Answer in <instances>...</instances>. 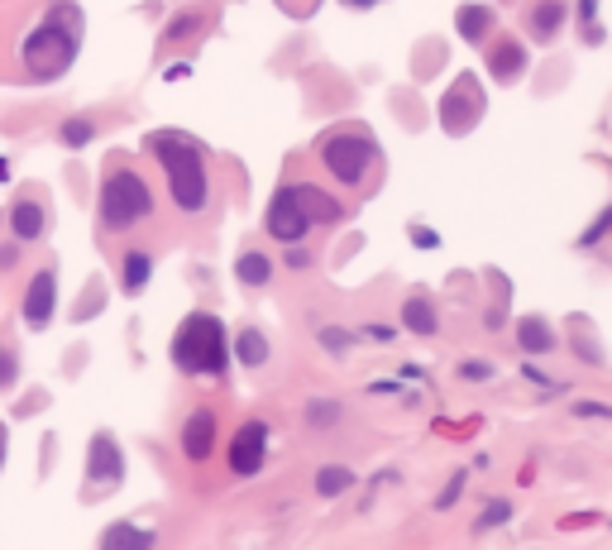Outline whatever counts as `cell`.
Here are the masks:
<instances>
[{
    "mask_svg": "<svg viewBox=\"0 0 612 550\" xmlns=\"http://www.w3.org/2000/svg\"><path fill=\"white\" fill-rule=\"evenodd\" d=\"M216 450V412L211 407H197L187 426H182V455L187 460H206Z\"/></svg>",
    "mask_w": 612,
    "mask_h": 550,
    "instance_id": "8fae6325",
    "label": "cell"
},
{
    "mask_svg": "<svg viewBox=\"0 0 612 550\" xmlns=\"http://www.w3.org/2000/svg\"><path fill=\"white\" fill-rule=\"evenodd\" d=\"M593 10H598V0H579V15L584 20H593Z\"/></svg>",
    "mask_w": 612,
    "mask_h": 550,
    "instance_id": "8d00e7d4",
    "label": "cell"
},
{
    "mask_svg": "<svg viewBox=\"0 0 612 550\" xmlns=\"http://www.w3.org/2000/svg\"><path fill=\"white\" fill-rule=\"evenodd\" d=\"M455 24H459V34L464 39H483L488 29H493V10H483V5H464L455 15Z\"/></svg>",
    "mask_w": 612,
    "mask_h": 550,
    "instance_id": "603a6c76",
    "label": "cell"
},
{
    "mask_svg": "<svg viewBox=\"0 0 612 550\" xmlns=\"http://www.w3.org/2000/svg\"><path fill=\"white\" fill-rule=\"evenodd\" d=\"M20 249H24L20 240H15V244H0V273H5V268H15V259H20Z\"/></svg>",
    "mask_w": 612,
    "mask_h": 550,
    "instance_id": "1f68e13d",
    "label": "cell"
},
{
    "mask_svg": "<svg viewBox=\"0 0 612 550\" xmlns=\"http://www.w3.org/2000/svg\"><path fill=\"white\" fill-rule=\"evenodd\" d=\"M402 326L412 330V335H436V330H440V316H436V307H431V297L412 292V297L402 302Z\"/></svg>",
    "mask_w": 612,
    "mask_h": 550,
    "instance_id": "5bb4252c",
    "label": "cell"
},
{
    "mask_svg": "<svg viewBox=\"0 0 612 550\" xmlns=\"http://www.w3.org/2000/svg\"><path fill=\"white\" fill-rule=\"evenodd\" d=\"M287 268H311V254H306V249H292V254H287Z\"/></svg>",
    "mask_w": 612,
    "mask_h": 550,
    "instance_id": "836d02e7",
    "label": "cell"
},
{
    "mask_svg": "<svg viewBox=\"0 0 612 550\" xmlns=\"http://www.w3.org/2000/svg\"><path fill=\"white\" fill-rule=\"evenodd\" d=\"M479 106H483V96L474 82H459L450 96H445V130L459 134V130H469L474 120H479Z\"/></svg>",
    "mask_w": 612,
    "mask_h": 550,
    "instance_id": "7c38bea8",
    "label": "cell"
},
{
    "mask_svg": "<svg viewBox=\"0 0 612 550\" xmlns=\"http://www.w3.org/2000/svg\"><path fill=\"white\" fill-rule=\"evenodd\" d=\"M263 460H268V426L263 421H244L235 440H230V469L249 479V474H259Z\"/></svg>",
    "mask_w": 612,
    "mask_h": 550,
    "instance_id": "ba28073f",
    "label": "cell"
},
{
    "mask_svg": "<svg viewBox=\"0 0 612 550\" xmlns=\"http://www.w3.org/2000/svg\"><path fill=\"white\" fill-rule=\"evenodd\" d=\"M235 278H240L244 287H268L273 283V259L259 254V249H244L240 259H235Z\"/></svg>",
    "mask_w": 612,
    "mask_h": 550,
    "instance_id": "ac0fdd59",
    "label": "cell"
},
{
    "mask_svg": "<svg viewBox=\"0 0 612 550\" xmlns=\"http://www.w3.org/2000/svg\"><path fill=\"white\" fill-rule=\"evenodd\" d=\"M125 479V450L110 431H96L87 445V498H106Z\"/></svg>",
    "mask_w": 612,
    "mask_h": 550,
    "instance_id": "5b68a950",
    "label": "cell"
},
{
    "mask_svg": "<svg viewBox=\"0 0 612 550\" xmlns=\"http://www.w3.org/2000/svg\"><path fill=\"white\" fill-rule=\"evenodd\" d=\"M574 412H579V417H612V407H603V402H579Z\"/></svg>",
    "mask_w": 612,
    "mask_h": 550,
    "instance_id": "d6a6232c",
    "label": "cell"
},
{
    "mask_svg": "<svg viewBox=\"0 0 612 550\" xmlns=\"http://www.w3.org/2000/svg\"><path fill=\"white\" fill-rule=\"evenodd\" d=\"M149 278H153V254L149 249H130V254L120 259V287L134 297V292H144Z\"/></svg>",
    "mask_w": 612,
    "mask_h": 550,
    "instance_id": "2e32d148",
    "label": "cell"
},
{
    "mask_svg": "<svg viewBox=\"0 0 612 550\" xmlns=\"http://www.w3.org/2000/svg\"><path fill=\"white\" fill-rule=\"evenodd\" d=\"M517 345H522L526 354H550L555 350V330H550V321H541V316H522V321H517Z\"/></svg>",
    "mask_w": 612,
    "mask_h": 550,
    "instance_id": "9a60e30c",
    "label": "cell"
},
{
    "mask_svg": "<svg viewBox=\"0 0 612 550\" xmlns=\"http://www.w3.org/2000/svg\"><path fill=\"white\" fill-rule=\"evenodd\" d=\"M321 158H326V168L335 182L354 187V182L364 177V168L373 163V144L364 134H330L326 144H321Z\"/></svg>",
    "mask_w": 612,
    "mask_h": 550,
    "instance_id": "8992f818",
    "label": "cell"
},
{
    "mask_svg": "<svg viewBox=\"0 0 612 550\" xmlns=\"http://www.w3.org/2000/svg\"><path fill=\"white\" fill-rule=\"evenodd\" d=\"M235 354H240L244 369L268 364V335H259V330H240V335H235Z\"/></svg>",
    "mask_w": 612,
    "mask_h": 550,
    "instance_id": "7402d4cb",
    "label": "cell"
},
{
    "mask_svg": "<svg viewBox=\"0 0 612 550\" xmlns=\"http://www.w3.org/2000/svg\"><path fill=\"white\" fill-rule=\"evenodd\" d=\"M173 364L182 374H206L216 378L225 374V364H230V335L220 326V316L211 311H192L173 335Z\"/></svg>",
    "mask_w": 612,
    "mask_h": 550,
    "instance_id": "3957f363",
    "label": "cell"
},
{
    "mask_svg": "<svg viewBox=\"0 0 612 550\" xmlns=\"http://www.w3.org/2000/svg\"><path fill=\"white\" fill-rule=\"evenodd\" d=\"M82 24L87 20H82V10L72 0H53L20 44L24 77L29 82H58L67 67H72L77 48H82Z\"/></svg>",
    "mask_w": 612,
    "mask_h": 550,
    "instance_id": "6da1fadb",
    "label": "cell"
},
{
    "mask_svg": "<svg viewBox=\"0 0 612 550\" xmlns=\"http://www.w3.org/2000/svg\"><path fill=\"white\" fill-rule=\"evenodd\" d=\"M306 211L297 206V192L292 187H278L273 192V201H268V235L273 240H283V244H297L306 235Z\"/></svg>",
    "mask_w": 612,
    "mask_h": 550,
    "instance_id": "9c48e42d",
    "label": "cell"
},
{
    "mask_svg": "<svg viewBox=\"0 0 612 550\" xmlns=\"http://www.w3.org/2000/svg\"><path fill=\"white\" fill-rule=\"evenodd\" d=\"M10 230H15V240L20 244H34L48 235V206L39 197H15L10 206Z\"/></svg>",
    "mask_w": 612,
    "mask_h": 550,
    "instance_id": "30bf717a",
    "label": "cell"
},
{
    "mask_svg": "<svg viewBox=\"0 0 612 550\" xmlns=\"http://www.w3.org/2000/svg\"><path fill=\"white\" fill-rule=\"evenodd\" d=\"M459 493H464V474H455V479H450V484H445V493H440L436 498V507H450L459 498Z\"/></svg>",
    "mask_w": 612,
    "mask_h": 550,
    "instance_id": "4dcf8cb0",
    "label": "cell"
},
{
    "mask_svg": "<svg viewBox=\"0 0 612 550\" xmlns=\"http://www.w3.org/2000/svg\"><path fill=\"white\" fill-rule=\"evenodd\" d=\"M15 378H20V354L10 350V345H0V393L15 388Z\"/></svg>",
    "mask_w": 612,
    "mask_h": 550,
    "instance_id": "484cf974",
    "label": "cell"
},
{
    "mask_svg": "<svg viewBox=\"0 0 612 550\" xmlns=\"http://www.w3.org/2000/svg\"><path fill=\"white\" fill-rule=\"evenodd\" d=\"M58 311V268H39L29 287H24V302H20V316L29 330H44Z\"/></svg>",
    "mask_w": 612,
    "mask_h": 550,
    "instance_id": "52a82bcc",
    "label": "cell"
},
{
    "mask_svg": "<svg viewBox=\"0 0 612 550\" xmlns=\"http://www.w3.org/2000/svg\"><path fill=\"white\" fill-rule=\"evenodd\" d=\"M412 240L416 244H436V235H431V230H421V225H412Z\"/></svg>",
    "mask_w": 612,
    "mask_h": 550,
    "instance_id": "d590c367",
    "label": "cell"
},
{
    "mask_svg": "<svg viewBox=\"0 0 612 550\" xmlns=\"http://www.w3.org/2000/svg\"><path fill=\"white\" fill-rule=\"evenodd\" d=\"M526 24H531V34L546 44V39H555L560 34V24H565V0H541L531 15H526Z\"/></svg>",
    "mask_w": 612,
    "mask_h": 550,
    "instance_id": "d6986e66",
    "label": "cell"
},
{
    "mask_svg": "<svg viewBox=\"0 0 612 550\" xmlns=\"http://www.w3.org/2000/svg\"><path fill=\"white\" fill-rule=\"evenodd\" d=\"M369 340H383V345H388V340H393V330H388V326H369Z\"/></svg>",
    "mask_w": 612,
    "mask_h": 550,
    "instance_id": "e575fe53",
    "label": "cell"
},
{
    "mask_svg": "<svg viewBox=\"0 0 612 550\" xmlns=\"http://www.w3.org/2000/svg\"><path fill=\"white\" fill-rule=\"evenodd\" d=\"M158 541H153L149 527H134V522H110L106 531H101V546L96 550H153Z\"/></svg>",
    "mask_w": 612,
    "mask_h": 550,
    "instance_id": "4fadbf2b",
    "label": "cell"
},
{
    "mask_svg": "<svg viewBox=\"0 0 612 550\" xmlns=\"http://www.w3.org/2000/svg\"><path fill=\"white\" fill-rule=\"evenodd\" d=\"M0 464H5V426H0Z\"/></svg>",
    "mask_w": 612,
    "mask_h": 550,
    "instance_id": "74e56055",
    "label": "cell"
},
{
    "mask_svg": "<svg viewBox=\"0 0 612 550\" xmlns=\"http://www.w3.org/2000/svg\"><path fill=\"white\" fill-rule=\"evenodd\" d=\"M345 488H354V474L345 464H326V469L316 474V493H321V498H340Z\"/></svg>",
    "mask_w": 612,
    "mask_h": 550,
    "instance_id": "cb8c5ba5",
    "label": "cell"
},
{
    "mask_svg": "<svg viewBox=\"0 0 612 550\" xmlns=\"http://www.w3.org/2000/svg\"><path fill=\"white\" fill-rule=\"evenodd\" d=\"M149 154L163 163V177H168V192H173L177 211H187V216L206 211V201H211V173H206V154H201L197 139L158 130V134H149Z\"/></svg>",
    "mask_w": 612,
    "mask_h": 550,
    "instance_id": "7a4b0ae2",
    "label": "cell"
},
{
    "mask_svg": "<svg viewBox=\"0 0 612 550\" xmlns=\"http://www.w3.org/2000/svg\"><path fill=\"white\" fill-rule=\"evenodd\" d=\"M488 67H493V77H498V82H512V77L526 67V53L512 44V39H503V44L488 53Z\"/></svg>",
    "mask_w": 612,
    "mask_h": 550,
    "instance_id": "44dd1931",
    "label": "cell"
},
{
    "mask_svg": "<svg viewBox=\"0 0 612 550\" xmlns=\"http://www.w3.org/2000/svg\"><path fill=\"white\" fill-rule=\"evenodd\" d=\"M350 5H354V10H364V5H373V0H350Z\"/></svg>",
    "mask_w": 612,
    "mask_h": 550,
    "instance_id": "f35d334b",
    "label": "cell"
},
{
    "mask_svg": "<svg viewBox=\"0 0 612 550\" xmlns=\"http://www.w3.org/2000/svg\"><path fill=\"white\" fill-rule=\"evenodd\" d=\"M455 374L464 378V383H488V378L498 374V369H493V364H483V359H464V364H459Z\"/></svg>",
    "mask_w": 612,
    "mask_h": 550,
    "instance_id": "4316f807",
    "label": "cell"
},
{
    "mask_svg": "<svg viewBox=\"0 0 612 550\" xmlns=\"http://www.w3.org/2000/svg\"><path fill=\"white\" fill-rule=\"evenodd\" d=\"M507 517H512V507H507V503H493V507H488V512L479 517V531L498 527V522H507Z\"/></svg>",
    "mask_w": 612,
    "mask_h": 550,
    "instance_id": "f546056e",
    "label": "cell"
},
{
    "mask_svg": "<svg viewBox=\"0 0 612 550\" xmlns=\"http://www.w3.org/2000/svg\"><path fill=\"white\" fill-rule=\"evenodd\" d=\"M96 216H101V230H106V235L134 230L139 220L153 216L149 182L134 173V168H110L106 182H101V206H96Z\"/></svg>",
    "mask_w": 612,
    "mask_h": 550,
    "instance_id": "277c9868",
    "label": "cell"
},
{
    "mask_svg": "<svg viewBox=\"0 0 612 550\" xmlns=\"http://www.w3.org/2000/svg\"><path fill=\"white\" fill-rule=\"evenodd\" d=\"M297 192V206L306 211L311 225H330V220H340V201H330L326 192H316V187H292Z\"/></svg>",
    "mask_w": 612,
    "mask_h": 550,
    "instance_id": "e0dca14e",
    "label": "cell"
},
{
    "mask_svg": "<svg viewBox=\"0 0 612 550\" xmlns=\"http://www.w3.org/2000/svg\"><path fill=\"white\" fill-rule=\"evenodd\" d=\"M91 139H96V120H63L58 125V144H67V149H82Z\"/></svg>",
    "mask_w": 612,
    "mask_h": 550,
    "instance_id": "d4e9b609",
    "label": "cell"
},
{
    "mask_svg": "<svg viewBox=\"0 0 612 550\" xmlns=\"http://www.w3.org/2000/svg\"><path fill=\"white\" fill-rule=\"evenodd\" d=\"M201 15H177L173 24H168V39H187V34H197Z\"/></svg>",
    "mask_w": 612,
    "mask_h": 550,
    "instance_id": "f1b7e54d",
    "label": "cell"
},
{
    "mask_svg": "<svg viewBox=\"0 0 612 550\" xmlns=\"http://www.w3.org/2000/svg\"><path fill=\"white\" fill-rule=\"evenodd\" d=\"M608 230H612V206H608V211H603L598 220H593V225L584 230V235H579V244H598L603 235H608Z\"/></svg>",
    "mask_w": 612,
    "mask_h": 550,
    "instance_id": "83f0119b",
    "label": "cell"
},
{
    "mask_svg": "<svg viewBox=\"0 0 612 550\" xmlns=\"http://www.w3.org/2000/svg\"><path fill=\"white\" fill-rule=\"evenodd\" d=\"M302 421L311 426V431H330V426L345 421V407H340L335 397H311V402L302 407Z\"/></svg>",
    "mask_w": 612,
    "mask_h": 550,
    "instance_id": "ffe728a7",
    "label": "cell"
}]
</instances>
